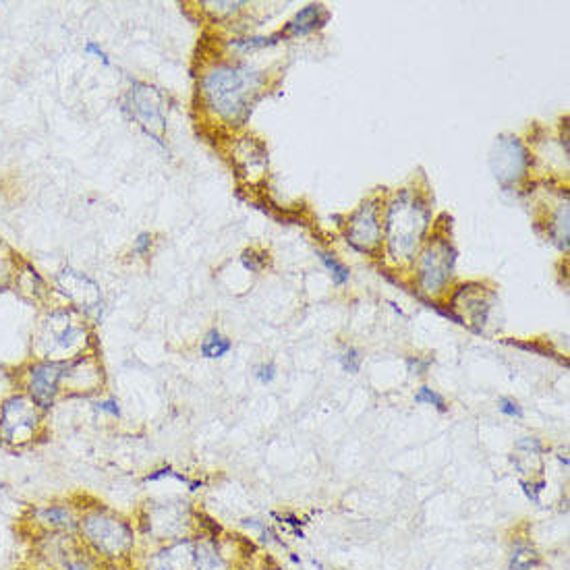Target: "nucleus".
<instances>
[{
    "label": "nucleus",
    "mask_w": 570,
    "mask_h": 570,
    "mask_svg": "<svg viewBox=\"0 0 570 570\" xmlns=\"http://www.w3.org/2000/svg\"><path fill=\"white\" fill-rule=\"evenodd\" d=\"M415 403H419V405H432V407H436V409L442 411V413L448 409V405H446V401H444V396L438 394V392L432 390V388H427V386H421V388H419V392L415 394Z\"/></svg>",
    "instance_id": "23"
},
{
    "label": "nucleus",
    "mask_w": 570,
    "mask_h": 570,
    "mask_svg": "<svg viewBox=\"0 0 570 570\" xmlns=\"http://www.w3.org/2000/svg\"><path fill=\"white\" fill-rule=\"evenodd\" d=\"M65 369H67V363L34 359L23 369L19 392L30 396L34 405H38L44 413H48L63 396Z\"/></svg>",
    "instance_id": "8"
},
{
    "label": "nucleus",
    "mask_w": 570,
    "mask_h": 570,
    "mask_svg": "<svg viewBox=\"0 0 570 570\" xmlns=\"http://www.w3.org/2000/svg\"><path fill=\"white\" fill-rule=\"evenodd\" d=\"M517 450H527V454H539L541 452V444L535 438H523L517 442Z\"/></svg>",
    "instance_id": "34"
},
{
    "label": "nucleus",
    "mask_w": 570,
    "mask_h": 570,
    "mask_svg": "<svg viewBox=\"0 0 570 570\" xmlns=\"http://www.w3.org/2000/svg\"><path fill=\"white\" fill-rule=\"evenodd\" d=\"M529 168V154L517 137H500L492 154V170L498 183L510 185L525 177Z\"/></svg>",
    "instance_id": "12"
},
{
    "label": "nucleus",
    "mask_w": 570,
    "mask_h": 570,
    "mask_svg": "<svg viewBox=\"0 0 570 570\" xmlns=\"http://www.w3.org/2000/svg\"><path fill=\"white\" fill-rule=\"evenodd\" d=\"M79 515V502L71 498H54L27 508L23 527L30 531V535H34V539L75 537L79 527Z\"/></svg>",
    "instance_id": "6"
},
{
    "label": "nucleus",
    "mask_w": 570,
    "mask_h": 570,
    "mask_svg": "<svg viewBox=\"0 0 570 570\" xmlns=\"http://www.w3.org/2000/svg\"><path fill=\"white\" fill-rule=\"evenodd\" d=\"M338 361L347 374H357L361 369V355L355 349H347L345 353L340 355Z\"/></svg>",
    "instance_id": "27"
},
{
    "label": "nucleus",
    "mask_w": 570,
    "mask_h": 570,
    "mask_svg": "<svg viewBox=\"0 0 570 570\" xmlns=\"http://www.w3.org/2000/svg\"><path fill=\"white\" fill-rule=\"evenodd\" d=\"M328 21V13L324 11L322 5H307L305 9H301L295 19L284 27V34H289V36H307L311 32H316L320 30V27H324Z\"/></svg>",
    "instance_id": "17"
},
{
    "label": "nucleus",
    "mask_w": 570,
    "mask_h": 570,
    "mask_svg": "<svg viewBox=\"0 0 570 570\" xmlns=\"http://www.w3.org/2000/svg\"><path fill=\"white\" fill-rule=\"evenodd\" d=\"M193 570H226V562L214 546V541L197 539V558Z\"/></svg>",
    "instance_id": "18"
},
{
    "label": "nucleus",
    "mask_w": 570,
    "mask_h": 570,
    "mask_svg": "<svg viewBox=\"0 0 570 570\" xmlns=\"http://www.w3.org/2000/svg\"><path fill=\"white\" fill-rule=\"evenodd\" d=\"M245 3H212V7H216V13L220 11H226V13H233L237 11L239 7H243Z\"/></svg>",
    "instance_id": "36"
},
{
    "label": "nucleus",
    "mask_w": 570,
    "mask_h": 570,
    "mask_svg": "<svg viewBox=\"0 0 570 570\" xmlns=\"http://www.w3.org/2000/svg\"><path fill=\"white\" fill-rule=\"evenodd\" d=\"M164 477H170V479H177L179 483H185V486H189V490H197V488H199V483L191 481L189 477H185L183 473H179V471H175V469H170V467H162V469H158L156 473L148 475V477L144 479V483H150V481H158V479H164Z\"/></svg>",
    "instance_id": "24"
},
{
    "label": "nucleus",
    "mask_w": 570,
    "mask_h": 570,
    "mask_svg": "<svg viewBox=\"0 0 570 570\" xmlns=\"http://www.w3.org/2000/svg\"><path fill=\"white\" fill-rule=\"evenodd\" d=\"M77 541L100 562H119L133 554L137 531L121 512L104 504H81Z\"/></svg>",
    "instance_id": "2"
},
{
    "label": "nucleus",
    "mask_w": 570,
    "mask_h": 570,
    "mask_svg": "<svg viewBox=\"0 0 570 570\" xmlns=\"http://www.w3.org/2000/svg\"><path fill=\"white\" fill-rule=\"evenodd\" d=\"M318 255H320V260H322V264L330 270V274H332V280H334V284L336 287H345V284L349 282V278H351V272H349V268L345 266V264H340L332 253H328V251H318Z\"/></svg>",
    "instance_id": "21"
},
{
    "label": "nucleus",
    "mask_w": 570,
    "mask_h": 570,
    "mask_svg": "<svg viewBox=\"0 0 570 570\" xmlns=\"http://www.w3.org/2000/svg\"><path fill=\"white\" fill-rule=\"evenodd\" d=\"M46 430V413L23 392L9 394L0 401V444L9 450L34 446Z\"/></svg>",
    "instance_id": "5"
},
{
    "label": "nucleus",
    "mask_w": 570,
    "mask_h": 570,
    "mask_svg": "<svg viewBox=\"0 0 570 570\" xmlns=\"http://www.w3.org/2000/svg\"><path fill=\"white\" fill-rule=\"evenodd\" d=\"M104 382V369L92 355H79L77 359L67 361L63 376V394L65 396H90Z\"/></svg>",
    "instance_id": "13"
},
{
    "label": "nucleus",
    "mask_w": 570,
    "mask_h": 570,
    "mask_svg": "<svg viewBox=\"0 0 570 570\" xmlns=\"http://www.w3.org/2000/svg\"><path fill=\"white\" fill-rule=\"evenodd\" d=\"M382 239V228L378 222V208L374 202H365L349 222L347 241L363 253H372Z\"/></svg>",
    "instance_id": "16"
},
{
    "label": "nucleus",
    "mask_w": 570,
    "mask_h": 570,
    "mask_svg": "<svg viewBox=\"0 0 570 570\" xmlns=\"http://www.w3.org/2000/svg\"><path fill=\"white\" fill-rule=\"evenodd\" d=\"M427 365H430V359H425V361H421L419 357L409 359V369H411V374H423L425 369H427Z\"/></svg>",
    "instance_id": "35"
},
{
    "label": "nucleus",
    "mask_w": 570,
    "mask_h": 570,
    "mask_svg": "<svg viewBox=\"0 0 570 570\" xmlns=\"http://www.w3.org/2000/svg\"><path fill=\"white\" fill-rule=\"evenodd\" d=\"M46 570H102L104 562L85 550L77 537H44L38 539Z\"/></svg>",
    "instance_id": "9"
},
{
    "label": "nucleus",
    "mask_w": 570,
    "mask_h": 570,
    "mask_svg": "<svg viewBox=\"0 0 570 570\" xmlns=\"http://www.w3.org/2000/svg\"><path fill=\"white\" fill-rule=\"evenodd\" d=\"M521 486H523V492H525V496H527V498H529L533 504H539V494H541V492H544V488H546V481H544V479H541L539 483H525V481H523V483H521Z\"/></svg>",
    "instance_id": "30"
},
{
    "label": "nucleus",
    "mask_w": 570,
    "mask_h": 570,
    "mask_svg": "<svg viewBox=\"0 0 570 570\" xmlns=\"http://www.w3.org/2000/svg\"><path fill=\"white\" fill-rule=\"evenodd\" d=\"M539 564V554L535 548L527 544H517L510 554V568L512 570H531Z\"/></svg>",
    "instance_id": "20"
},
{
    "label": "nucleus",
    "mask_w": 570,
    "mask_h": 570,
    "mask_svg": "<svg viewBox=\"0 0 570 570\" xmlns=\"http://www.w3.org/2000/svg\"><path fill=\"white\" fill-rule=\"evenodd\" d=\"M56 284H59L61 293L75 305V309L83 311L85 316L102 309L100 287L85 274L65 268L59 276H56Z\"/></svg>",
    "instance_id": "14"
},
{
    "label": "nucleus",
    "mask_w": 570,
    "mask_h": 570,
    "mask_svg": "<svg viewBox=\"0 0 570 570\" xmlns=\"http://www.w3.org/2000/svg\"><path fill=\"white\" fill-rule=\"evenodd\" d=\"M427 224H430V212L423 206L421 199L411 195L409 191H401L386 218V239L388 249L394 258L409 260L423 239Z\"/></svg>",
    "instance_id": "4"
},
{
    "label": "nucleus",
    "mask_w": 570,
    "mask_h": 570,
    "mask_svg": "<svg viewBox=\"0 0 570 570\" xmlns=\"http://www.w3.org/2000/svg\"><path fill=\"white\" fill-rule=\"evenodd\" d=\"M231 349H233L231 338H226L218 330H210L206 334V338L202 340V349H199V351H202V355L206 359H222V357H226L228 353H231Z\"/></svg>",
    "instance_id": "19"
},
{
    "label": "nucleus",
    "mask_w": 570,
    "mask_h": 570,
    "mask_svg": "<svg viewBox=\"0 0 570 570\" xmlns=\"http://www.w3.org/2000/svg\"><path fill=\"white\" fill-rule=\"evenodd\" d=\"M127 108L137 125L144 129V133L150 135L156 144H162L166 121L160 94L146 83H135L127 96Z\"/></svg>",
    "instance_id": "10"
},
{
    "label": "nucleus",
    "mask_w": 570,
    "mask_h": 570,
    "mask_svg": "<svg viewBox=\"0 0 570 570\" xmlns=\"http://www.w3.org/2000/svg\"><path fill=\"white\" fill-rule=\"evenodd\" d=\"M278 36L274 38H241V40H233L231 46L239 48V50H258V48H268L274 46L278 40Z\"/></svg>",
    "instance_id": "26"
},
{
    "label": "nucleus",
    "mask_w": 570,
    "mask_h": 570,
    "mask_svg": "<svg viewBox=\"0 0 570 570\" xmlns=\"http://www.w3.org/2000/svg\"><path fill=\"white\" fill-rule=\"evenodd\" d=\"M498 409H500V413L502 415H506V417H515V419H523V409L512 401V398H500L498 401Z\"/></svg>",
    "instance_id": "28"
},
{
    "label": "nucleus",
    "mask_w": 570,
    "mask_h": 570,
    "mask_svg": "<svg viewBox=\"0 0 570 570\" xmlns=\"http://www.w3.org/2000/svg\"><path fill=\"white\" fill-rule=\"evenodd\" d=\"M255 378H258L262 384H272L276 380V365L274 363H266L255 369Z\"/></svg>",
    "instance_id": "31"
},
{
    "label": "nucleus",
    "mask_w": 570,
    "mask_h": 570,
    "mask_svg": "<svg viewBox=\"0 0 570 570\" xmlns=\"http://www.w3.org/2000/svg\"><path fill=\"white\" fill-rule=\"evenodd\" d=\"M88 345V330L73 316L71 311H52L42 320L36 332L34 353L36 359L67 363L85 353Z\"/></svg>",
    "instance_id": "3"
},
{
    "label": "nucleus",
    "mask_w": 570,
    "mask_h": 570,
    "mask_svg": "<svg viewBox=\"0 0 570 570\" xmlns=\"http://www.w3.org/2000/svg\"><path fill=\"white\" fill-rule=\"evenodd\" d=\"M262 73L247 65H220L202 79L208 108L228 125H241L262 88Z\"/></svg>",
    "instance_id": "1"
},
{
    "label": "nucleus",
    "mask_w": 570,
    "mask_h": 570,
    "mask_svg": "<svg viewBox=\"0 0 570 570\" xmlns=\"http://www.w3.org/2000/svg\"><path fill=\"white\" fill-rule=\"evenodd\" d=\"M150 247H152V235H150V233H141V235L135 239L133 251H135L137 255H148V253H150Z\"/></svg>",
    "instance_id": "32"
},
{
    "label": "nucleus",
    "mask_w": 570,
    "mask_h": 570,
    "mask_svg": "<svg viewBox=\"0 0 570 570\" xmlns=\"http://www.w3.org/2000/svg\"><path fill=\"white\" fill-rule=\"evenodd\" d=\"M552 237H554V241L558 243L560 249H564V251L568 249V206L566 204L558 210V214L554 218V233H552Z\"/></svg>",
    "instance_id": "22"
},
{
    "label": "nucleus",
    "mask_w": 570,
    "mask_h": 570,
    "mask_svg": "<svg viewBox=\"0 0 570 570\" xmlns=\"http://www.w3.org/2000/svg\"><path fill=\"white\" fill-rule=\"evenodd\" d=\"M96 411L104 413V415H110V417H121V405L117 398H104V401H98L94 405Z\"/></svg>",
    "instance_id": "29"
},
{
    "label": "nucleus",
    "mask_w": 570,
    "mask_h": 570,
    "mask_svg": "<svg viewBox=\"0 0 570 570\" xmlns=\"http://www.w3.org/2000/svg\"><path fill=\"white\" fill-rule=\"evenodd\" d=\"M456 262V253L446 241H436L425 249L421 258V289L425 293H440L448 282Z\"/></svg>",
    "instance_id": "11"
},
{
    "label": "nucleus",
    "mask_w": 570,
    "mask_h": 570,
    "mask_svg": "<svg viewBox=\"0 0 570 570\" xmlns=\"http://www.w3.org/2000/svg\"><path fill=\"white\" fill-rule=\"evenodd\" d=\"M13 274V255L5 243H0V287H5Z\"/></svg>",
    "instance_id": "25"
},
{
    "label": "nucleus",
    "mask_w": 570,
    "mask_h": 570,
    "mask_svg": "<svg viewBox=\"0 0 570 570\" xmlns=\"http://www.w3.org/2000/svg\"><path fill=\"white\" fill-rule=\"evenodd\" d=\"M197 558V539L183 537L177 541H168L158 550H154L146 562L144 570H193Z\"/></svg>",
    "instance_id": "15"
},
{
    "label": "nucleus",
    "mask_w": 570,
    "mask_h": 570,
    "mask_svg": "<svg viewBox=\"0 0 570 570\" xmlns=\"http://www.w3.org/2000/svg\"><path fill=\"white\" fill-rule=\"evenodd\" d=\"M193 525V510L181 498L152 500L146 504L144 519H141V531L160 544L189 537Z\"/></svg>",
    "instance_id": "7"
},
{
    "label": "nucleus",
    "mask_w": 570,
    "mask_h": 570,
    "mask_svg": "<svg viewBox=\"0 0 570 570\" xmlns=\"http://www.w3.org/2000/svg\"><path fill=\"white\" fill-rule=\"evenodd\" d=\"M85 52L88 54H94L96 59H100L104 65H110V61H108V54L102 50V46L100 44H96L94 40H90L88 44H85Z\"/></svg>",
    "instance_id": "33"
}]
</instances>
